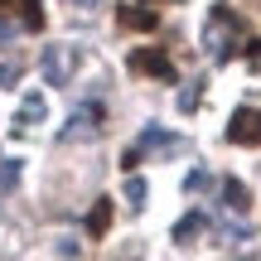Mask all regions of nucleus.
Wrapping results in <instances>:
<instances>
[{"label":"nucleus","instance_id":"ddd939ff","mask_svg":"<svg viewBox=\"0 0 261 261\" xmlns=\"http://www.w3.org/2000/svg\"><path fill=\"white\" fill-rule=\"evenodd\" d=\"M198 92H203V83H189L184 97H179V107H184V112H194V107H198Z\"/></svg>","mask_w":261,"mask_h":261},{"label":"nucleus","instance_id":"423d86ee","mask_svg":"<svg viewBox=\"0 0 261 261\" xmlns=\"http://www.w3.org/2000/svg\"><path fill=\"white\" fill-rule=\"evenodd\" d=\"M112 227V198H97L92 213H87V237H102Z\"/></svg>","mask_w":261,"mask_h":261},{"label":"nucleus","instance_id":"6e6552de","mask_svg":"<svg viewBox=\"0 0 261 261\" xmlns=\"http://www.w3.org/2000/svg\"><path fill=\"white\" fill-rule=\"evenodd\" d=\"M10 5L19 10V19H24V29H44V10H39V0H10Z\"/></svg>","mask_w":261,"mask_h":261},{"label":"nucleus","instance_id":"4468645a","mask_svg":"<svg viewBox=\"0 0 261 261\" xmlns=\"http://www.w3.org/2000/svg\"><path fill=\"white\" fill-rule=\"evenodd\" d=\"M19 73H24L19 63H0V87H15V83H19Z\"/></svg>","mask_w":261,"mask_h":261},{"label":"nucleus","instance_id":"1a4fd4ad","mask_svg":"<svg viewBox=\"0 0 261 261\" xmlns=\"http://www.w3.org/2000/svg\"><path fill=\"white\" fill-rule=\"evenodd\" d=\"M39 116H44V97L29 92V97H24V107H19V126H34Z\"/></svg>","mask_w":261,"mask_h":261},{"label":"nucleus","instance_id":"9b49d317","mask_svg":"<svg viewBox=\"0 0 261 261\" xmlns=\"http://www.w3.org/2000/svg\"><path fill=\"white\" fill-rule=\"evenodd\" d=\"M242 44H247L242 54H247V63H252V73H261V34H247Z\"/></svg>","mask_w":261,"mask_h":261},{"label":"nucleus","instance_id":"2eb2a0df","mask_svg":"<svg viewBox=\"0 0 261 261\" xmlns=\"http://www.w3.org/2000/svg\"><path fill=\"white\" fill-rule=\"evenodd\" d=\"M126 198H130V203H145V179H130V184H126Z\"/></svg>","mask_w":261,"mask_h":261},{"label":"nucleus","instance_id":"39448f33","mask_svg":"<svg viewBox=\"0 0 261 261\" xmlns=\"http://www.w3.org/2000/svg\"><path fill=\"white\" fill-rule=\"evenodd\" d=\"M68 68H73V54H63V48H48V54H44V77L54 87L68 83Z\"/></svg>","mask_w":261,"mask_h":261},{"label":"nucleus","instance_id":"20e7f679","mask_svg":"<svg viewBox=\"0 0 261 261\" xmlns=\"http://www.w3.org/2000/svg\"><path fill=\"white\" fill-rule=\"evenodd\" d=\"M116 24L136 29V34H150V29H160V15L145 5V0H136V5H116Z\"/></svg>","mask_w":261,"mask_h":261},{"label":"nucleus","instance_id":"0eeeda50","mask_svg":"<svg viewBox=\"0 0 261 261\" xmlns=\"http://www.w3.org/2000/svg\"><path fill=\"white\" fill-rule=\"evenodd\" d=\"M223 203L232 208V213H247V208H252V194H247L242 179H227V184H223Z\"/></svg>","mask_w":261,"mask_h":261},{"label":"nucleus","instance_id":"f257e3e1","mask_svg":"<svg viewBox=\"0 0 261 261\" xmlns=\"http://www.w3.org/2000/svg\"><path fill=\"white\" fill-rule=\"evenodd\" d=\"M130 73H145L155 83H174V58L165 48H136L130 54Z\"/></svg>","mask_w":261,"mask_h":261},{"label":"nucleus","instance_id":"7ed1b4c3","mask_svg":"<svg viewBox=\"0 0 261 261\" xmlns=\"http://www.w3.org/2000/svg\"><path fill=\"white\" fill-rule=\"evenodd\" d=\"M213 19H218V24H223V29H232L237 39H247V19L237 15V10L218 5V10H213ZM232 54H237V48L227 44V39H218V34H213V58H218V63H227V58H232Z\"/></svg>","mask_w":261,"mask_h":261},{"label":"nucleus","instance_id":"f8f14e48","mask_svg":"<svg viewBox=\"0 0 261 261\" xmlns=\"http://www.w3.org/2000/svg\"><path fill=\"white\" fill-rule=\"evenodd\" d=\"M19 179V160H0V189H15Z\"/></svg>","mask_w":261,"mask_h":261},{"label":"nucleus","instance_id":"f03ea898","mask_svg":"<svg viewBox=\"0 0 261 261\" xmlns=\"http://www.w3.org/2000/svg\"><path fill=\"white\" fill-rule=\"evenodd\" d=\"M227 140H232V145H261V112H256V107H237V112H232Z\"/></svg>","mask_w":261,"mask_h":261},{"label":"nucleus","instance_id":"f3484780","mask_svg":"<svg viewBox=\"0 0 261 261\" xmlns=\"http://www.w3.org/2000/svg\"><path fill=\"white\" fill-rule=\"evenodd\" d=\"M73 5H102V0H73Z\"/></svg>","mask_w":261,"mask_h":261},{"label":"nucleus","instance_id":"dca6fc26","mask_svg":"<svg viewBox=\"0 0 261 261\" xmlns=\"http://www.w3.org/2000/svg\"><path fill=\"white\" fill-rule=\"evenodd\" d=\"M140 160H145V155H140V145H130V150H126V155H121V169H136V165H140Z\"/></svg>","mask_w":261,"mask_h":261},{"label":"nucleus","instance_id":"9d476101","mask_svg":"<svg viewBox=\"0 0 261 261\" xmlns=\"http://www.w3.org/2000/svg\"><path fill=\"white\" fill-rule=\"evenodd\" d=\"M198 227H203V213H189V218H184V223H179V227H174V242H189V237H194V232H198Z\"/></svg>","mask_w":261,"mask_h":261}]
</instances>
